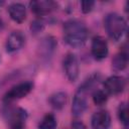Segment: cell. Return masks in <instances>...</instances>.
Returning a JSON list of instances; mask_svg holds the SVG:
<instances>
[{"label": "cell", "mask_w": 129, "mask_h": 129, "mask_svg": "<svg viewBox=\"0 0 129 129\" xmlns=\"http://www.w3.org/2000/svg\"><path fill=\"white\" fill-rule=\"evenodd\" d=\"M92 129H109L111 126V116L106 110L95 112L91 119Z\"/></svg>", "instance_id": "12"}, {"label": "cell", "mask_w": 129, "mask_h": 129, "mask_svg": "<svg viewBox=\"0 0 129 129\" xmlns=\"http://www.w3.org/2000/svg\"><path fill=\"white\" fill-rule=\"evenodd\" d=\"M91 52L94 58L97 60H102L106 58L109 53V47H108L107 40L103 36H100V35L95 36L92 39Z\"/></svg>", "instance_id": "7"}, {"label": "cell", "mask_w": 129, "mask_h": 129, "mask_svg": "<svg viewBox=\"0 0 129 129\" xmlns=\"http://www.w3.org/2000/svg\"><path fill=\"white\" fill-rule=\"evenodd\" d=\"M118 118L120 120V122L125 125V126H128L129 124V115H128V106L125 102L121 103L119 105V108H118Z\"/></svg>", "instance_id": "18"}, {"label": "cell", "mask_w": 129, "mask_h": 129, "mask_svg": "<svg viewBox=\"0 0 129 129\" xmlns=\"http://www.w3.org/2000/svg\"><path fill=\"white\" fill-rule=\"evenodd\" d=\"M62 68L63 72L70 82H75L79 77L80 67L79 61L75 53L69 52L64 55L62 59Z\"/></svg>", "instance_id": "6"}, {"label": "cell", "mask_w": 129, "mask_h": 129, "mask_svg": "<svg viewBox=\"0 0 129 129\" xmlns=\"http://www.w3.org/2000/svg\"><path fill=\"white\" fill-rule=\"evenodd\" d=\"M63 39L72 47L83 46L88 39L87 25L79 19H69L63 23Z\"/></svg>", "instance_id": "2"}, {"label": "cell", "mask_w": 129, "mask_h": 129, "mask_svg": "<svg viewBox=\"0 0 129 129\" xmlns=\"http://www.w3.org/2000/svg\"><path fill=\"white\" fill-rule=\"evenodd\" d=\"M33 89V83L26 81V82H22L19 83L15 86H13L12 88H10L5 95L3 96V101L8 105L14 101L20 100L22 98H24L25 96H27Z\"/></svg>", "instance_id": "5"}, {"label": "cell", "mask_w": 129, "mask_h": 129, "mask_svg": "<svg viewBox=\"0 0 129 129\" xmlns=\"http://www.w3.org/2000/svg\"><path fill=\"white\" fill-rule=\"evenodd\" d=\"M92 98H93V102L97 105V106H102L104 105L107 100H108V94L104 91V90H95L92 93Z\"/></svg>", "instance_id": "17"}, {"label": "cell", "mask_w": 129, "mask_h": 129, "mask_svg": "<svg viewBox=\"0 0 129 129\" xmlns=\"http://www.w3.org/2000/svg\"><path fill=\"white\" fill-rule=\"evenodd\" d=\"M126 86L125 79L121 76H111L104 82V91L109 95L121 94Z\"/></svg>", "instance_id": "9"}, {"label": "cell", "mask_w": 129, "mask_h": 129, "mask_svg": "<svg viewBox=\"0 0 129 129\" xmlns=\"http://www.w3.org/2000/svg\"><path fill=\"white\" fill-rule=\"evenodd\" d=\"M44 28V23L41 19H35L30 24V30L33 34H38Z\"/></svg>", "instance_id": "19"}, {"label": "cell", "mask_w": 129, "mask_h": 129, "mask_svg": "<svg viewBox=\"0 0 129 129\" xmlns=\"http://www.w3.org/2000/svg\"><path fill=\"white\" fill-rule=\"evenodd\" d=\"M72 129H86V126L82 121L75 120L72 123Z\"/></svg>", "instance_id": "21"}, {"label": "cell", "mask_w": 129, "mask_h": 129, "mask_svg": "<svg viewBox=\"0 0 129 129\" xmlns=\"http://www.w3.org/2000/svg\"><path fill=\"white\" fill-rule=\"evenodd\" d=\"M3 115L10 129H23L28 116L26 110L20 107H7Z\"/></svg>", "instance_id": "4"}, {"label": "cell", "mask_w": 129, "mask_h": 129, "mask_svg": "<svg viewBox=\"0 0 129 129\" xmlns=\"http://www.w3.org/2000/svg\"><path fill=\"white\" fill-rule=\"evenodd\" d=\"M8 13L10 18L17 23H22L26 18V8L22 3H12L8 7Z\"/></svg>", "instance_id": "13"}, {"label": "cell", "mask_w": 129, "mask_h": 129, "mask_svg": "<svg viewBox=\"0 0 129 129\" xmlns=\"http://www.w3.org/2000/svg\"><path fill=\"white\" fill-rule=\"evenodd\" d=\"M104 27L108 36L114 40H119L126 31L127 23L123 16L116 12H111L106 15L104 20Z\"/></svg>", "instance_id": "3"}, {"label": "cell", "mask_w": 129, "mask_h": 129, "mask_svg": "<svg viewBox=\"0 0 129 129\" xmlns=\"http://www.w3.org/2000/svg\"><path fill=\"white\" fill-rule=\"evenodd\" d=\"M101 76L98 73L91 75L77 90L73 99L72 105V113L75 117L81 116L88 107V97L95 90V87L99 84Z\"/></svg>", "instance_id": "1"}, {"label": "cell", "mask_w": 129, "mask_h": 129, "mask_svg": "<svg viewBox=\"0 0 129 129\" xmlns=\"http://www.w3.org/2000/svg\"><path fill=\"white\" fill-rule=\"evenodd\" d=\"M95 5L94 1H82L81 2V10L83 13H89L93 10Z\"/></svg>", "instance_id": "20"}, {"label": "cell", "mask_w": 129, "mask_h": 129, "mask_svg": "<svg viewBox=\"0 0 129 129\" xmlns=\"http://www.w3.org/2000/svg\"><path fill=\"white\" fill-rule=\"evenodd\" d=\"M31 11L37 16H45L56 9L57 3L51 0H35L29 3Z\"/></svg>", "instance_id": "8"}, {"label": "cell", "mask_w": 129, "mask_h": 129, "mask_svg": "<svg viewBox=\"0 0 129 129\" xmlns=\"http://www.w3.org/2000/svg\"><path fill=\"white\" fill-rule=\"evenodd\" d=\"M24 42H25V36L21 31L19 30L12 31L7 36V39L5 42L6 51L9 53H14L24 45Z\"/></svg>", "instance_id": "11"}, {"label": "cell", "mask_w": 129, "mask_h": 129, "mask_svg": "<svg viewBox=\"0 0 129 129\" xmlns=\"http://www.w3.org/2000/svg\"><path fill=\"white\" fill-rule=\"evenodd\" d=\"M128 64V54L127 51L121 50L118 53H116L112 58V69L116 72L123 71L126 69Z\"/></svg>", "instance_id": "14"}, {"label": "cell", "mask_w": 129, "mask_h": 129, "mask_svg": "<svg viewBox=\"0 0 129 129\" xmlns=\"http://www.w3.org/2000/svg\"><path fill=\"white\" fill-rule=\"evenodd\" d=\"M68 102V94L66 92H56L49 96L48 103L50 106L56 110L62 109Z\"/></svg>", "instance_id": "15"}, {"label": "cell", "mask_w": 129, "mask_h": 129, "mask_svg": "<svg viewBox=\"0 0 129 129\" xmlns=\"http://www.w3.org/2000/svg\"><path fill=\"white\" fill-rule=\"evenodd\" d=\"M56 119L53 114L47 113L43 116L41 121L38 124V129H55L56 128Z\"/></svg>", "instance_id": "16"}, {"label": "cell", "mask_w": 129, "mask_h": 129, "mask_svg": "<svg viewBox=\"0 0 129 129\" xmlns=\"http://www.w3.org/2000/svg\"><path fill=\"white\" fill-rule=\"evenodd\" d=\"M56 40L54 39V37L48 35L43 37L40 42L38 43V47H37V51L39 54V57L42 59H49L51 57V55L53 54L55 48H56Z\"/></svg>", "instance_id": "10"}]
</instances>
